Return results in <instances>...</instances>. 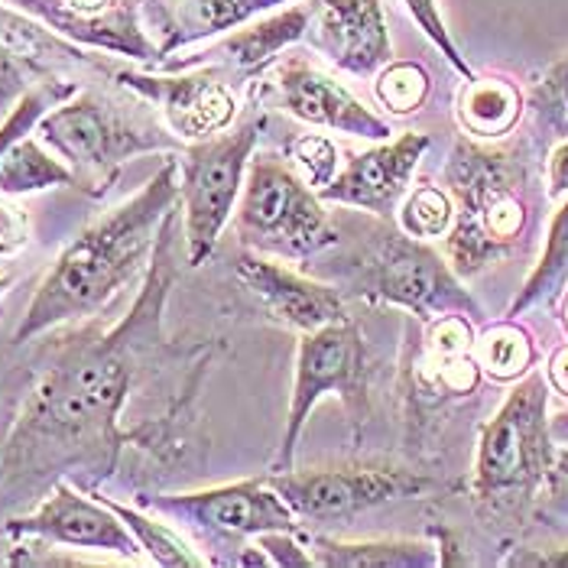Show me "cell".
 <instances>
[{"instance_id": "1", "label": "cell", "mask_w": 568, "mask_h": 568, "mask_svg": "<svg viewBox=\"0 0 568 568\" xmlns=\"http://www.w3.org/2000/svg\"><path fill=\"white\" fill-rule=\"evenodd\" d=\"M175 212L166 215L146 290L114 332H88L40 377L27 399L0 462V484L30 494L62 475H85L88 484L111 475L124 433L118 429L136 361V338L156 325L170 286Z\"/></svg>"}, {"instance_id": "2", "label": "cell", "mask_w": 568, "mask_h": 568, "mask_svg": "<svg viewBox=\"0 0 568 568\" xmlns=\"http://www.w3.org/2000/svg\"><path fill=\"white\" fill-rule=\"evenodd\" d=\"M179 199L175 163H163L133 199L111 209L104 219L88 224L85 231L62 251L40 283L23 322L13 332V342L23 345L49 328L79 322L104 308L121 286L156 251L163 221Z\"/></svg>"}, {"instance_id": "3", "label": "cell", "mask_w": 568, "mask_h": 568, "mask_svg": "<svg viewBox=\"0 0 568 568\" xmlns=\"http://www.w3.org/2000/svg\"><path fill=\"white\" fill-rule=\"evenodd\" d=\"M546 406V377L526 374L484 426L475 465V497L494 514L526 507L556 468Z\"/></svg>"}, {"instance_id": "4", "label": "cell", "mask_w": 568, "mask_h": 568, "mask_svg": "<svg viewBox=\"0 0 568 568\" xmlns=\"http://www.w3.org/2000/svg\"><path fill=\"white\" fill-rule=\"evenodd\" d=\"M345 276L357 296L413 308L423 318L465 312L481 315L478 303L458 286L455 273L436 251L396 227H367Z\"/></svg>"}, {"instance_id": "5", "label": "cell", "mask_w": 568, "mask_h": 568, "mask_svg": "<svg viewBox=\"0 0 568 568\" xmlns=\"http://www.w3.org/2000/svg\"><path fill=\"white\" fill-rule=\"evenodd\" d=\"M237 237L276 257H312L338 244V227L322 199L280 156H257L247 163Z\"/></svg>"}, {"instance_id": "6", "label": "cell", "mask_w": 568, "mask_h": 568, "mask_svg": "<svg viewBox=\"0 0 568 568\" xmlns=\"http://www.w3.org/2000/svg\"><path fill=\"white\" fill-rule=\"evenodd\" d=\"M452 192L458 195V224L448 237V254L458 270L471 273L487 261L500 257L524 231L526 209L514 192V175L507 156L458 146L452 156Z\"/></svg>"}, {"instance_id": "7", "label": "cell", "mask_w": 568, "mask_h": 568, "mask_svg": "<svg viewBox=\"0 0 568 568\" xmlns=\"http://www.w3.org/2000/svg\"><path fill=\"white\" fill-rule=\"evenodd\" d=\"M371 361H367V345L357 332V325L342 318L325 328L306 332L300 342V357H296V387H293V403H290V419H286V436L280 445V455L273 462L276 471H293V452L300 433L306 426L312 406L328 394H338L348 406V416L354 426L367 423L371 413Z\"/></svg>"}, {"instance_id": "8", "label": "cell", "mask_w": 568, "mask_h": 568, "mask_svg": "<svg viewBox=\"0 0 568 568\" xmlns=\"http://www.w3.org/2000/svg\"><path fill=\"white\" fill-rule=\"evenodd\" d=\"M261 121L241 124L234 133L199 140L182 160V215H185V261L202 266L215 251L221 227L227 224L234 202L244 189L251 150L257 143Z\"/></svg>"}, {"instance_id": "9", "label": "cell", "mask_w": 568, "mask_h": 568, "mask_svg": "<svg viewBox=\"0 0 568 568\" xmlns=\"http://www.w3.org/2000/svg\"><path fill=\"white\" fill-rule=\"evenodd\" d=\"M40 136L82 185H108L114 170L136 153L166 146L163 133L131 124L98 94H79L40 118Z\"/></svg>"}, {"instance_id": "10", "label": "cell", "mask_w": 568, "mask_h": 568, "mask_svg": "<svg viewBox=\"0 0 568 568\" xmlns=\"http://www.w3.org/2000/svg\"><path fill=\"white\" fill-rule=\"evenodd\" d=\"M270 487L296 510V517H354L357 510L381 507L399 497H413L426 487L429 478L390 465H348V468H322V471H276Z\"/></svg>"}, {"instance_id": "11", "label": "cell", "mask_w": 568, "mask_h": 568, "mask_svg": "<svg viewBox=\"0 0 568 568\" xmlns=\"http://www.w3.org/2000/svg\"><path fill=\"white\" fill-rule=\"evenodd\" d=\"M10 536H30L45 546H72L94 552H118L124 559L140 556V542L128 524L98 497L91 500L72 484L55 481L49 497L27 517H17L3 526Z\"/></svg>"}, {"instance_id": "12", "label": "cell", "mask_w": 568, "mask_h": 568, "mask_svg": "<svg viewBox=\"0 0 568 568\" xmlns=\"http://www.w3.org/2000/svg\"><path fill=\"white\" fill-rule=\"evenodd\" d=\"M146 504L175 520H185L209 532H227V536H263V532L296 529V510L270 487V481L261 478L224 484L199 494L153 497Z\"/></svg>"}, {"instance_id": "13", "label": "cell", "mask_w": 568, "mask_h": 568, "mask_svg": "<svg viewBox=\"0 0 568 568\" xmlns=\"http://www.w3.org/2000/svg\"><path fill=\"white\" fill-rule=\"evenodd\" d=\"M276 91L290 114L315 128L345 131L367 140H387L394 133L387 121L371 114L342 82L312 69L303 59H286L276 65Z\"/></svg>"}, {"instance_id": "14", "label": "cell", "mask_w": 568, "mask_h": 568, "mask_svg": "<svg viewBox=\"0 0 568 568\" xmlns=\"http://www.w3.org/2000/svg\"><path fill=\"white\" fill-rule=\"evenodd\" d=\"M426 150H429L426 133H403L394 143H384L354 156L348 166L332 179V185L318 192V199L390 215Z\"/></svg>"}, {"instance_id": "15", "label": "cell", "mask_w": 568, "mask_h": 568, "mask_svg": "<svg viewBox=\"0 0 568 568\" xmlns=\"http://www.w3.org/2000/svg\"><path fill=\"white\" fill-rule=\"evenodd\" d=\"M121 85L140 91L153 104H160L166 128L185 140H205L212 133L224 131L234 121V94L227 82H221V72H192L175 79H150V75H118Z\"/></svg>"}, {"instance_id": "16", "label": "cell", "mask_w": 568, "mask_h": 568, "mask_svg": "<svg viewBox=\"0 0 568 568\" xmlns=\"http://www.w3.org/2000/svg\"><path fill=\"white\" fill-rule=\"evenodd\" d=\"M237 276L241 283L257 296L263 308L286 322L290 328L315 332L332 322L345 318V303L332 286H322L315 280H306L280 263L257 257V254H241L237 257Z\"/></svg>"}, {"instance_id": "17", "label": "cell", "mask_w": 568, "mask_h": 568, "mask_svg": "<svg viewBox=\"0 0 568 568\" xmlns=\"http://www.w3.org/2000/svg\"><path fill=\"white\" fill-rule=\"evenodd\" d=\"M315 10L325 49L338 69L371 75L390 62V37L381 0H318Z\"/></svg>"}, {"instance_id": "18", "label": "cell", "mask_w": 568, "mask_h": 568, "mask_svg": "<svg viewBox=\"0 0 568 568\" xmlns=\"http://www.w3.org/2000/svg\"><path fill=\"white\" fill-rule=\"evenodd\" d=\"M475 338L465 315H442L416 361V384L426 394H471L481 367L471 357Z\"/></svg>"}, {"instance_id": "19", "label": "cell", "mask_w": 568, "mask_h": 568, "mask_svg": "<svg viewBox=\"0 0 568 568\" xmlns=\"http://www.w3.org/2000/svg\"><path fill=\"white\" fill-rule=\"evenodd\" d=\"M13 3L33 10L49 27H55L59 33H69L75 40L104 45V49L136 55V59H156V49L140 33L131 7H118L101 17V13H88V10H72L62 0H13Z\"/></svg>"}, {"instance_id": "20", "label": "cell", "mask_w": 568, "mask_h": 568, "mask_svg": "<svg viewBox=\"0 0 568 568\" xmlns=\"http://www.w3.org/2000/svg\"><path fill=\"white\" fill-rule=\"evenodd\" d=\"M315 13V3H300L293 10H283L276 17H266L261 23L231 33L224 43L219 45V52L227 55V62L241 72H254L263 69L273 55H280L283 49L296 40H303L308 20Z\"/></svg>"}, {"instance_id": "21", "label": "cell", "mask_w": 568, "mask_h": 568, "mask_svg": "<svg viewBox=\"0 0 568 568\" xmlns=\"http://www.w3.org/2000/svg\"><path fill=\"white\" fill-rule=\"evenodd\" d=\"M52 185H75V175L37 140L20 136L0 153V195H27Z\"/></svg>"}, {"instance_id": "22", "label": "cell", "mask_w": 568, "mask_h": 568, "mask_svg": "<svg viewBox=\"0 0 568 568\" xmlns=\"http://www.w3.org/2000/svg\"><path fill=\"white\" fill-rule=\"evenodd\" d=\"M312 566L332 568H406L436 566L429 546L419 542H338L318 536L312 542Z\"/></svg>"}, {"instance_id": "23", "label": "cell", "mask_w": 568, "mask_h": 568, "mask_svg": "<svg viewBox=\"0 0 568 568\" xmlns=\"http://www.w3.org/2000/svg\"><path fill=\"white\" fill-rule=\"evenodd\" d=\"M520 91L500 79H468L458 101V118L475 136H500L520 118Z\"/></svg>"}, {"instance_id": "24", "label": "cell", "mask_w": 568, "mask_h": 568, "mask_svg": "<svg viewBox=\"0 0 568 568\" xmlns=\"http://www.w3.org/2000/svg\"><path fill=\"white\" fill-rule=\"evenodd\" d=\"M568 280V199L562 209L556 212L549 237H546V251L539 257V266L532 270V276L526 280L524 293L517 296V303L510 306V315L524 312L529 306H539L546 300H556L559 290Z\"/></svg>"}, {"instance_id": "25", "label": "cell", "mask_w": 568, "mask_h": 568, "mask_svg": "<svg viewBox=\"0 0 568 568\" xmlns=\"http://www.w3.org/2000/svg\"><path fill=\"white\" fill-rule=\"evenodd\" d=\"M536 351L517 325H494L475 342V361L494 381H517L532 364Z\"/></svg>"}, {"instance_id": "26", "label": "cell", "mask_w": 568, "mask_h": 568, "mask_svg": "<svg viewBox=\"0 0 568 568\" xmlns=\"http://www.w3.org/2000/svg\"><path fill=\"white\" fill-rule=\"evenodd\" d=\"M104 504L128 524V529H131L133 536H136V542H140V549H146V552L153 556V562L175 568L205 566V559L195 556L192 546H189L185 539H179L173 529H166L163 524H153V520H146L143 514H136L131 507H121V504H114V500H104Z\"/></svg>"}, {"instance_id": "27", "label": "cell", "mask_w": 568, "mask_h": 568, "mask_svg": "<svg viewBox=\"0 0 568 568\" xmlns=\"http://www.w3.org/2000/svg\"><path fill=\"white\" fill-rule=\"evenodd\" d=\"M452 221H455V205H452V199L445 195V192H438L433 185H426V189H416L409 199H406V205H403V212H399V227L406 231V234H413V237H442L448 227H452Z\"/></svg>"}, {"instance_id": "28", "label": "cell", "mask_w": 568, "mask_h": 568, "mask_svg": "<svg viewBox=\"0 0 568 568\" xmlns=\"http://www.w3.org/2000/svg\"><path fill=\"white\" fill-rule=\"evenodd\" d=\"M280 3H290V0H189V13L202 27L199 33L215 37V33H227Z\"/></svg>"}, {"instance_id": "29", "label": "cell", "mask_w": 568, "mask_h": 568, "mask_svg": "<svg viewBox=\"0 0 568 568\" xmlns=\"http://www.w3.org/2000/svg\"><path fill=\"white\" fill-rule=\"evenodd\" d=\"M429 94V75L426 69L413 65V62H396L390 65L381 82H377V98L394 111V114H409L416 111Z\"/></svg>"}, {"instance_id": "30", "label": "cell", "mask_w": 568, "mask_h": 568, "mask_svg": "<svg viewBox=\"0 0 568 568\" xmlns=\"http://www.w3.org/2000/svg\"><path fill=\"white\" fill-rule=\"evenodd\" d=\"M69 94V88H55V85H40L33 88L30 94H23L20 98V104L10 111V118L0 124V153L13 143V140H20L23 133L30 131L40 118H43V111L52 104V101H59V98H65Z\"/></svg>"}, {"instance_id": "31", "label": "cell", "mask_w": 568, "mask_h": 568, "mask_svg": "<svg viewBox=\"0 0 568 568\" xmlns=\"http://www.w3.org/2000/svg\"><path fill=\"white\" fill-rule=\"evenodd\" d=\"M293 160L303 166L308 185H315L318 192L325 185H332V179L338 175V150L325 136H303V140H296Z\"/></svg>"}, {"instance_id": "32", "label": "cell", "mask_w": 568, "mask_h": 568, "mask_svg": "<svg viewBox=\"0 0 568 568\" xmlns=\"http://www.w3.org/2000/svg\"><path fill=\"white\" fill-rule=\"evenodd\" d=\"M406 7H409V13L416 17V23H419V30L433 40V43L445 52V59L465 75V79H475L471 75V69L465 65V59H462V52H458V45L452 43V37H448V30H445V23H442V13H438L436 0H403Z\"/></svg>"}, {"instance_id": "33", "label": "cell", "mask_w": 568, "mask_h": 568, "mask_svg": "<svg viewBox=\"0 0 568 568\" xmlns=\"http://www.w3.org/2000/svg\"><path fill=\"white\" fill-rule=\"evenodd\" d=\"M536 104H542V111L556 121L568 128V59L562 65L552 69V75L539 85L536 91Z\"/></svg>"}, {"instance_id": "34", "label": "cell", "mask_w": 568, "mask_h": 568, "mask_svg": "<svg viewBox=\"0 0 568 568\" xmlns=\"http://www.w3.org/2000/svg\"><path fill=\"white\" fill-rule=\"evenodd\" d=\"M30 237V219L13 202L0 199V257L20 251Z\"/></svg>"}, {"instance_id": "35", "label": "cell", "mask_w": 568, "mask_h": 568, "mask_svg": "<svg viewBox=\"0 0 568 568\" xmlns=\"http://www.w3.org/2000/svg\"><path fill=\"white\" fill-rule=\"evenodd\" d=\"M549 192L552 195L568 192V140H562L549 156Z\"/></svg>"}, {"instance_id": "36", "label": "cell", "mask_w": 568, "mask_h": 568, "mask_svg": "<svg viewBox=\"0 0 568 568\" xmlns=\"http://www.w3.org/2000/svg\"><path fill=\"white\" fill-rule=\"evenodd\" d=\"M510 566H542V568H568V542L556 546L549 552H529V556H517L510 559Z\"/></svg>"}, {"instance_id": "37", "label": "cell", "mask_w": 568, "mask_h": 568, "mask_svg": "<svg viewBox=\"0 0 568 568\" xmlns=\"http://www.w3.org/2000/svg\"><path fill=\"white\" fill-rule=\"evenodd\" d=\"M549 381H552V387L559 394L568 396V345L552 354V361H549Z\"/></svg>"}, {"instance_id": "38", "label": "cell", "mask_w": 568, "mask_h": 568, "mask_svg": "<svg viewBox=\"0 0 568 568\" xmlns=\"http://www.w3.org/2000/svg\"><path fill=\"white\" fill-rule=\"evenodd\" d=\"M552 475H556V484H559V490H568V452L556 462V468H552Z\"/></svg>"}, {"instance_id": "39", "label": "cell", "mask_w": 568, "mask_h": 568, "mask_svg": "<svg viewBox=\"0 0 568 568\" xmlns=\"http://www.w3.org/2000/svg\"><path fill=\"white\" fill-rule=\"evenodd\" d=\"M10 283H13V276H0V296L7 293V286H10Z\"/></svg>"}, {"instance_id": "40", "label": "cell", "mask_w": 568, "mask_h": 568, "mask_svg": "<svg viewBox=\"0 0 568 568\" xmlns=\"http://www.w3.org/2000/svg\"><path fill=\"white\" fill-rule=\"evenodd\" d=\"M566 325H568V300H566Z\"/></svg>"}]
</instances>
